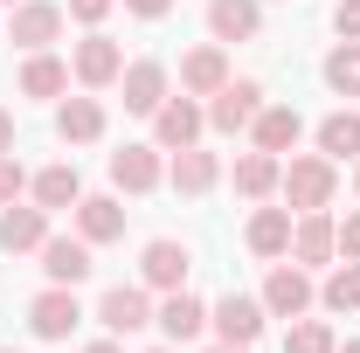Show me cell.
<instances>
[{"label":"cell","mask_w":360,"mask_h":353,"mask_svg":"<svg viewBox=\"0 0 360 353\" xmlns=\"http://www.w3.org/2000/svg\"><path fill=\"white\" fill-rule=\"evenodd\" d=\"M277 194H284L291 215L333 208V194H340V160H326V153H291V167H284V180H277Z\"/></svg>","instance_id":"obj_1"},{"label":"cell","mask_w":360,"mask_h":353,"mask_svg":"<svg viewBox=\"0 0 360 353\" xmlns=\"http://www.w3.org/2000/svg\"><path fill=\"white\" fill-rule=\"evenodd\" d=\"M264 312L270 319H305V312L319 305V284H312V270L305 264H270V277H264Z\"/></svg>","instance_id":"obj_2"},{"label":"cell","mask_w":360,"mask_h":353,"mask_svg":"<svg viewBox=\"0 0 360 353\" xmlns=\"http://www.w3.org/2000/svg\"><path fill=\"white\" fill-rule=\"evenodd\" d=\"M201 132H208V104L201 97H167L160 111H153V146L160 153H180V146H201Z\"/></svg>","instance_id":"obj_3"},{"label":"cell","mask_w":360,"mask_h":353,"mask_svg":"<svg viewBox=\"0 0 360 353\" xmlns=\"http://www.w3.org/2000/svg\"><path fill=\"white\" fill-rule=\"evenodd\" d=\"M187 270H194V250L187 243H174V236H153L146 250H139V284L146 291H187Z\"/></svg>","instance_id":"obj_4"},{"label":"cell","mask_w":360,"mask_h":353,"mask_svg":"<svg viewBox=\"0 0 360 353\" xmlns=\"http://www.w3.org/2000/svg\"><path fill=\"white\" fill-rule=\"evenodd\" d=\"M111 340H132V333H146L153 326V291L146 284H111L104 298H97V312H90Z\"/></svg>","instance_id":"obj_5"},{"label":"cell","mask_w":360,"mask_h":353,"mask_svg":"<svg viewBox=\"0 0 360 353\" xmlns=\"http://www.w3.org/2000/svg\"><path fill=\"white\" fill-rule=\"evenodd\" d=\"M208 326H215V340H229V347H257L270 326L264 298H250V291H229V298H215L208 305Z\"/></svg>","instance_id":"obj_6"},{"label":"cell","mask_w":360,"mask_h":353,"mask_svg":"<svg viewBox=\"0 0 360 353\" xmlns=\"http://www.w3.org/2000/svg\"><path fill=\"white\" fill-rule=\"evenodd\" d=\"M70 77H77V84H84V90H111V84H118V77H125V49L111 42L104 28H90L84 42L70 49Z\"/></svg>","instance_id":"obj_7"},{"label":"cell","mask_w":360,"mask_h":353,"mask_svg":"<svg viewBox=\"0 0 360 353\" xmlns=\"http://www.w3.org/2000/svg\"><path fill=\"white\" fill-rule=\"evenodd\" d=\"M63 21H70V14H63V0H14V7H7V35L28 49V56L63 42Z\"/></svg>","instance_id":"obj_8"},{"label":"cell","mask_w":360,"mask_h":353,"mask_svg":"<svg viewBox=\"0 0 360 353\" xmlns=\"http://www.w3.org/2000/svg\"><path fill=\"white\" fill-rule=\"evenodd\" d=\"M84 326V305H77V284H49L28 298V333L35 340H70Z\"/></svg>","instance_id":"obj_9"},{"label":"cell","mask_w":360,"mask_h":353,"mask_svg":"<svg viewBox=\"0 0 360 353\" xmlns=\"http://www.w3.org/2000/svg\"><path fill=\"white\" fill-rule=\"evenodd\" d=\"M264 111V84L257 77H229L208 97V132H250V118Z\"/></svg>","instance_id":"obj_10"},{"label":"cell","mask_w":360,"mask_h":353,"mask_svg":"<svg viewBox=\"0 0 360 353\" xmlns=\"http://www.w3.org/2000/svg\"><path fill=\"white\" fill-rule=\"evenodd\" d=\"M118 90H125V111H132V118H153V111H160V104L174 97V77H167V63L139 56V63H125Z\"/></svg>","instance_id":"obj_11"},{"label":"cell","mask_w":360,"mask_h":353,"mask_svg":"<svg viewBox=\"0 0 360 353\" xmlns=\"http://www.w3.org/2000/svg\"><path fill=\"white\" fill-rule=\"evenodd\" d=\"M291 264H305V270L340 264V229H333V215H326V208H312V215L291 222Z\"/></svg>","instance_id":"obj_12"},{"label":"cell","mask_w":360,"mask_h":353,"mask_svg":"<svg viewBox=\"0 0 360 353\" xmlns=\"http://www.w3.org/2000/svg\"><path fill=\"white\" fill-rule=\"evenodd\" d=\"M49 243V208H35V201H7L0 208V250L7 257H35Z\"/></svg>","instance_id":"obj_13"},{"label":"cell","mask_w":360,"mask_h":353,"mask_svg":"<svg viewBox=\"0 0 360 353\" xmlns=\"http://www.w3.org/2000/svg\"><path fill=\"white\" fill-rule=\"evenodd\" d=\"M167 180V153L160 146H125V153H111V187L118 194H153Z\"/></svg>","instance_id":"obj_14"},{"label":"cell","mask_w":360,"mask_h":353,"mask_svg":"<svg viewBox=\"0 0 360 353\" xmlns=\"http://www.w3.org/2000/svg\"><path fill=\"white\" fill-rule=\"evenodd\" d=\"M104 132H111V111H104L97 97H63V104H56V139H63V146H97Z\"/></svg>","instance_id":"obj_15"},{"label":"cell","mask_w":360,"mask_h":353,"mask_svg":"<svg viewBox=\"0 0 360 353\" xmlns=\"http://www.w3.org/2000/svg\"><path fill=\"white\" fill-rule=\"evenodd\" d=\"M167 187L174 194H215L222 187V160L208 146H180L174 160H167Z\"/></svg>","instance_id":"obj_16"},{"label":"cell","mask_w":360,"mask_h":353,"mask_svg":"<svg viewBox=\"0 0 360 353\" xmlns=\"http://www.w3.org/2000/svg\"><path fill=\"white\" fill-rule=\"evenodd\" d=\"M70 215H77V236H84L90 250H104V243L125 236V201H118V194H84Z\"/></svg>","instance_id":"obj_17"},{"label":"cell","mask_w":360,"mask_h":353,"mask_svg":"<svg viewBox=\"0 0 360 353\" xmlns=\"http://www.w3.org/2000/svg\"><path fill=\"white\" fill-rule=\"evenodd\" d=\"M208 35L215 42H257L264 35V0H208Z\"/></svg>","instance_id":"obj_18"},{"label":"cell","mask_w":360,"mask_h":353,"mask_svg":"<svg viewBox=\"0 0 360 353\" xmlns=\"http://www.w3.org/2000/svg\"><path fill=\"white\" fill-rule=\"evenodd\" d=\"M222 84H229V49L222 42H201V49L180 56V90L187 97H215Z\"/></svg>","instance_id":"obj_19"},{"label":"cell","mask_w":360,"mask_h":353,"mask_svg":"<svg viewBox=\"0 0 360 353\" xmlns=\"http://www.w3.org/2000/svg\"><path fill=\"white\" fill-rule=\"evenodd\" d=\"M298 139H305V118H298L291 104H264V111L250 118V146H257V153H277V160H284Z\"/></svg>","instance_id":"obj_20"},{"label":"cell","mask_w":360,"mask_h":353,"mask_svg":"<svg viewBox=\"0 0 360 353\" xmlns=\"http://www.w3.org/2000/svg\"><path fill=\"white\" fill-rule=\"evenodd\" d=\"M153 326H160L174 347L180 340H201V333H208V305H201L194 291H167V298L153 305Z\"/></svg>","instance_id":"obj_21"},{"label":"cell","mask_w":360,"mask_h":353,"mask_svg":"<svg viewBox=\"0 0 360 353\" xmlns=\"http://www.w3.org/2000/svg\"><path fill=\"white\" fill-rule=\"evenodd\" d=\"M35 257H42V277H49V284H84L90 270H97V264H90V243H84V236H49Z\"/></svg>","instance_id":"obj_22"},{"label":"cell","mask_w":360,"mask_h":353,"mask_svg":"<svg viewBox=\"0 0 360 353\" xmlns=\"http://www.w3.org/2000/svg\"><path fill=\"white\" fill-rule=\"evenodd\" d=\"M28 201L49 208V215H56V208H77V201H84V174H77L70 160H56L42 174H28Z\"/></svg>","instance_id":"obj_23"},{"label":"cell","mask_w":360,"mask_h":353,"mask_svg":"<svg viewBox=\"0 0 360 353\" xmlns=\"http://www.w3.org/2000/svg\"><path fill=\"white\" fill-rule=\"evenodd\" d=\"M63 90H70V63H63L56 49H35V56L21 63V97H35V104H63Z\"/></svg>","instance_id":"obj_24"},{"label":"cell","mask_w":360,"mask_h":353,"mask_svg":"<svg viewBox=\"0 0 360 353\" xmlns=\"http://www.w3.org/2000/svg\"><path fill=\"white\" fill-rule=\"evenodd\" d=\"M291 208H257L250 215V229H243V243H250V257H264V264H277V257H291Z\"/></svg>","instance_id":"obj_25"},{"label":"cell","mask_w":360,"mask_h":353,"mask_svg":"<svg viewBox=\"0 0 360 353\" xmlns=\"http://www.w3.org/2000/svg\"><path fill=\"white\" fill-rule=\"evenodd\" d=\"M236 194H243V201H270V194H277V180H284V160H277V153H257V146H250V153H236Z\"/></svg>","instance_id":"obj_26"},{"label":"cell","mask_w":360,"mask_h":353,"mask_svg":"<svg viewBox=\"0 0 360 353\" xmlns=\"http://www.w3.org/2000/svg\"><path fill=\"white\" fill-rule=\"evenodd\" d=\"M319 305L333 312V319H347V312H360V264H354V257L326 270V284H319Z\"/></svg>","instance_id":"obj_27"},{"label":"cell","mask_w":360,"mask_h":353,"mask_svg":"<svg viewBox=\"0 0 360 353\" xmlns=\"http://www.w3.org/2000/svg\"><path fill=\"white\" fill-rule=\"evenodd\" d=\"M319 153L326 160H360V111H333L319 125Z\"/></svg>","instance_id":"obj_28"},{"label":"cell","mask_w":360,"mask_h":353,"mask_svg":"<svg viewBox=\"0 0 360 353\" xmlns=\"http://www.w3.org/2000/svg\"><path fill=\"white\" fill-rule=\"evenodd\" d=\"M319 77H326L333 97H360V42H340L326 63H319Z\"/></svg>","instance_id":"obj_29"},{"label":"cell","mask_w":360,"mask_h":353,"mask_svg":"<svg viewBox=\"0 0 360 353\" xmlns=\"http://www.w3.org/2000/svg\"><path fill=\"white\" fill-rule=\"evenodd\" d=\"M284 353H340V333H333L326 319H291V333H284Z\"/></svg>","instance_id":"obj_30"},{"label":"cell","mask_w":360,"mask_h":353,"mask_svg":"<svg viewBox=\"0 0 360 353\" xmlns=\"http://www.w3.org/2000/svg\"><path fill=\"white\" fill-rule=\"evenodd\" d=\"M21 194H28V167H21L14 153H0V208H7V201H21Z\"/></svg>","instance_id":"obj_31"},{"label":"cell","mask_w":360,"mask_h":353,"mask_svg":"<svg viewBox=\"0 0 360 353\" xmlns=\"http://www.w3.org/2000/svg\"><path fill=\"white\" fill-rule=\"evenodd\" d=\"M111 7H118V0H63V14H70V21H84V28H97Z\"/></svg>","instance_id":"obj_32"},{"label":"cell","mask_w":360,"mask_h":353,"mask_svg":"<svg viewBox=\"0 0 360 353\" xmlns=\"http://www.w3.org/2000/svg\"><path fill=\"white\" fill-rule=\"evenodd\" d=\"M333 35L340 42H360V0H340L333 7Z\"/></svg>","instance_id":"obj_33"},{"label":"cell","mask_w":360,"mask_h":353,"mask_svg":"<svg viewBox=\"0 0 360 353\" xmlns=\"http://www.w3.org/2000/svg\"><path fill=\"white\" fill-rule=\"evenodd\" d=\"M333 229H340V257H354V264H360V208L347 222H333Z\"/></svg>","instance_id":"obj_34"},{"label":"cell","mask_w":360,"mask_h":353,"mask_svg":"<svg viewBox=\"0 0 360 353\" xmlns=\"http://www.w3.org/2000/svg\"><path fill=\"white\" fill-rule=\"evenodd\" d=\"M125 14H132V21H167L174 0H125Z\"/></svg>","instance_id":"obj_35"},{"label":"cell","mask_w":360,"mask_h":353,"mask_svg":"<svg viewBox=\"0 0 360 353\" xmlns=\"http://www.w3.org/2000/svg\"><path fill=\"white\" fill-rule=\"evenodd\" d=\"M0 153H14V111L0 104Z\"/></svg>","instance_id":"obj_36"},{"label":"cell","mask_w":360,"mask_h":353,"mask_svg":"<svg viewBox=\"0 0 360 353\" xmlns=\"http://www.w3.org/2000/svg\"><path fill=\"white\" fill-rule=\"evenodd\" d=\"M84 353H125V347H118V340H111V333H104V340H90Z\"/></svg>","instance_id":"obj_37"},{"label":"cell","mask_w":360,"mask_h":353,"mask_svg":"<svg viewBox=\"0 0 360 353\" xmlns=\"http://www.w3.org/2000/svg\"><path fill=\"white\" fill-rule=\"evenodd\" d=\"M208 353H250V347H229V340H215V347H208Z\"/></svg>","instance_id":"obj_38"},{"label":"cell","mask_w":360,"mask_h":353,"mask_svg":"<svg viewBox=\"0 0 360 353\" xmlns=\"http://www.w3.org/2000/svg\"><path fill=\"white\" fill-rule=\"evenodd\" d=\"M340 353H360V340H340Z\"/></svg>","instance_id":"obj_39"},{"label":"cell","mask_w":360,"mask_h":353,"mask_svg":"<svg viewBox=\"0 0 360 353\" xmlns=\"http://www.w3.org/2000/svg\"><path fill=\"white\" fill-rule=\"evenodd\" d=\"M354 194H360V160H354Z\"/></svg>","instance_id":"obj_40"},{"label":"cell","mask_w":360,"mask_h":353,"mask_svg":"<svg viewBox=\"0 0 360 353\" xmlns=\"http://www.w3.org/2000/svg\"><path fill=\"white\" fill-rule=\"evenodd\" d=\"M146 353H174V347H146Z\"/></svg>","instance_id":"obj_41"},{"label":"cell","mask_w":360,"mask_h":353,"mask_svg":"<svg viewBox=\"0 0 360 353\" xmlns=\"http://www.w3.org/2000/svg\"><path fill=\"white\" fill-rule=\"evenodd\" d=\"M0 353H21V347H0Z\"/></svg>","instance_id":"obj_42"},{"label":"cell","mask_w":360,"mask_h":353,"mask_svg":"<svg viewBox=\"0 0 360 353\" xmlns=\"http://www.w3.org/2000/svg\"><path fill=\"white\" fill-rule=\"evenodd\" d=\"M0 7H14V0H0Z\"/></svg>","instance_id":"obj_43"}]
</instances>
